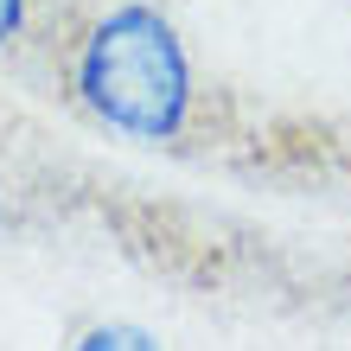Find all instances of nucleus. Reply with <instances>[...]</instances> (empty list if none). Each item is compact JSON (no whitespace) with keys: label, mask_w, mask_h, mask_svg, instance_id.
Here are the masks:
<instances>
[{"label":"nucleus","mask_w":351,"mask_h":351,"mask_svg":"<svg viewBox=\"0 0 351 351\" xmlns=\"http://www.w3.org/2000/svg\"><path fill=\"white\" fill-rule=\"evenodd\" d=\"M0 217H7V192H0Z\"/></svg>","instance_id":"4"},{"label":"nucleus","mask_w":351,"mask_h":351,"mask_svg":"<svg viewBox=\"0 0 351 351\" xmlns=\"http://www.w3.org/2000/svg\"><path fill=\"white\" fill-rule=\"evenodd\" d=\"M19 26H26V0H0V51L19 38Z\"/></svg>","instance_id":"3"},{"label":"nucleus","mask_w":351,"mask_h":351,"mask_svg":"<svg viewBox=\"0 0 351 351\" xmlns=\"http://www.w3.org/2000/svg\"><path fill=\"white\" fill-rule=\"evenodd\" d=\"M77 96L96 121L134 141H173L192 115V58L167 13L115 7L77 51Z\"/></svg>","instance_id":"1"},{"label":"nucleus","mask_w":351,"mask_h":351,"mask_svg":"<svg viewBox=\"0 0 351 351\" xmlns=\"http://www.w3.org/2000/svg\"><path fill=\"white\" fill-rule=\"evenodd\" d=\"M71 351H160V339L147 332V326H128V319H115V326H90V332L77 339Z\"/></svg>","instance_id":"2"}]
</instances>
